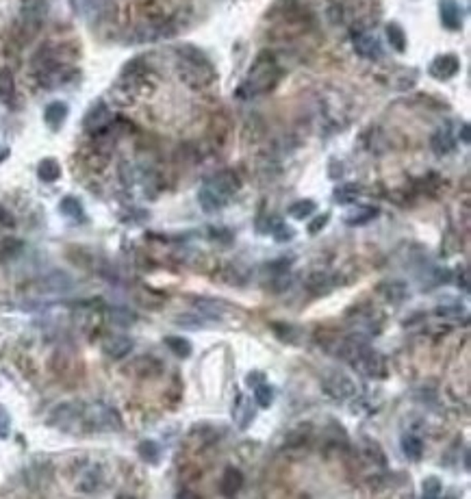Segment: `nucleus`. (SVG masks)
Returning <instances> with one entry per match:
<instances>
[{"label": "nucleus", "instance_id": "f257e3e1", "mask_svg": "<svg viewBox=\"0 0 471 499\" xmlns=\"http://www.w3.org/2000/svg\"><path fill=\"white\" fill-rule=\"evenodd\" d=\"M326 350L335 358H339L341 363L356 369L365 378L376 380V378H384L386 376L384 358L378 352H373V348H369L367 339L361 337V335L332 339L330 343H326Z\"/></svg>", "mask_w": 471, "mask_h": 499}, {"label": "nucleus", "instance_id": "f03ea898", "mask_svg": "<svg viewBox=\"0 0 471 499\" xmlns=\"http://www.w3.org/2000/svg\"><path fill=\"white\" fill-rule=\"evenodd\" d=\"M178 54V74L193 89L209 87L215 80V67L209 61V57L198 50L196 46H181L176 48Z\"/></svg>", "mask_w": 471, "mask_h": 499}, {"label": "nucleus", "instance_id": "7ed1b4c3", "mask_svg": "<svg viewBox=\"0 0 471 499\" xmlns=\"http://www.w3.org/2000/svg\"><path fill=\"white\" fill-rule=\"evenodd\" d=\"M278 78H281V67H278V63H276L274 54L261 52L256 57V61L252 63L250 72H248V76H245V82L239 89V96L252 98V96L267 93L270 89L276 87Z\"/></svg>", "mask_w": 471, "mask_h": 499}, {"label": "nucleus", "instance_id": "20e7f679", "mask_svg": "<svg viewBox=\"0 0 471 499\" xmlns=\"http://www.w3.org/2000/svg\"><path fill=\"white\" fill-rule=\"evenodd\" d=\"M70 471L74 476V489L80 495L96 497V495H102L109 489L107 467L100 463L89 461V458H76Z\"/></svg>", "mask_w": 471, "mask_h": 499}, {"label": "nucleus", "instance_id": "39448f33", "mask_svg": "<svg viewBox=\"0 0 471 499\" xmlns=\"http://www.w3.org/2000/svg\"><path fill=\"white\" fill-rule=\"evenodd\" d=\"M120 412L105 401H89L83 406V434L91 432H118L122 430Z\"/></svg>", "mask_w": 471, "mask_h": 499}, {"label": "nucleus", "instance_id": "423d86ee", "mask_svg": "<svg viewBox=\"0 0 471 499\" xmlns=\"http://www.w3.org/2000/svg\"><path fill=\"white\" fill-rule=\"evenodd\" d=\"M83 406L85 401H63L54 406L48 417V425L67 434H83Z\"/></svg>", "mask_w": 471, "mask_h": 499}, {"label": "nucleus", "instance_id": "0eeeda50", "mask_svg": "<svg viewBox=\"0 0 471 499\" xmlns=\"http://www.w3.org/2000/svg\"><path fill=\"white\" fill-rule=\"evenodd\" d=\"M322 389L328 397L335 401H348L356 397V382L339 369L326 371L322 378Z\"/></svg>", "mask_w": 471, "mask_h": 499}, {"label": "nucleus", "instance_id": "6e6552de", "mask_svg": "<svg viewBox=\"0 0 471 499\" xmlns=\"http://www.w3.org/2000/svg\"><path fill=\"white\" fill-rule=\"evenodd\" d=\"M204 185L209 187L211 191H215L221 200L230 202V198L239 191L241 180H239V176L234 174L232 170H221V172L213 174L211 178H206V180H204Z\"/></svg>", "mask_w": 471, "mask_h": 499}, {"label": "nucleus", "instance_id": "1a4fd4ad", "mask_svg": "<svg viewBox=\"0 0 471 499\" xmlns=\"http://www.w3.org/2000/svg\"><path fill=\"white\" fill-rule=\"evenodd\" d=\"M72 285H74L72 278L65 271H50L33 282V291L37 296H57V293L70 291Z\"/></svg>", "mask_w": 471, "mask_h": 499}, {"label": "nucleus", "instance_id": "9d476101", "mask_svg": "<svg viewBox=\"0 0 471 499\" xmlns=\"http://www.w3.org/2000/svg\"><path fill=\"white\" fill-rule=\"evenodd\" d=\"M232 421L239 430H248L250 423L254 421V408H252V399L245 393H237L232 401Z\"/></svg>", "mask_w": 471, "mask_h": 499}, {"label": "nucleus", "instance_id": "9b49d317", "mask_svg": "<svg viewBox=\"0 0 471 499\" xmlns=\"http://www.w3.org/2000/svg\"><path fill=\"white\" fill-rule=\"evenodd\" d=\"M352 44H354L356 54H361L363 59H369V61L382 59V46H380L378 37H373L369 33H358L352 37Z\"/></svg>", "mask_w": 471, "mask_h": 499}, {"label": "nucleus", "instance_id": "f8f14e48", "mask_svg": "<svg viewBox=\"0 0 471 499\" xmlns=\"http://www.w3.org/2000/svg\"><path fill=\"white\" fill-rule=\"evenodd\" d=\"M461 70V61L456 54H441L430 63V76L437 80H450L459 74Z\"/></svg>", "mask_w": 471, "mask_h": 499}, {"label": "nucleus", "instance_id": "ddd939ff", "mask_svg": "<svg viewBox=\"0 0 471 499\" xmlns=\"http://www.w3.org/2000/svg\"><path fill=\"white\" fill-rule=\"evenodd\" d=\"M109 122H111L109 107L105 102H98L87 111L85 120H83V126H85V131H89V133H102L109 126Z\"/></svg>", "mask_w": 471, "mask_h": 499}, {"label": "nucleus", "instance_id": "4468645a", "mask_svg": "<svg viewBox=\"0 0 471 499\" xmlns=\"http://www.w3.org/2000/svg\"><path fill=\"white\" fill-rule=\"evenodd\" d=\"M102 352L111 360H122L133 352V339L124 337V335H109L102 341Z\"/></svg>", "mask_w": 471, "mask_h": 499}, {"label": "nucleus", "instance_id": "2eb2a0df", "mask_svg": "<svg viewBox=\"0 0 471 499\" xmlns=\"http://www.w3.org/2000/svg\"><path fill=\"white\" fill-rule=\"evenodd\" d=\"M441 22L450 31H459L463 24V13L456 0H441Z\"/></svg>", "mask_w": 471, "mask_h": 499}, {"label": "nucleus", "instance_id": "dca6fc26", "mask_svg": "<svg viewBox=\"0 0 471 499\" xmlns=\"http://www.w3.org/2000/svg\"><path fill=\"white\" fill-rule=\"evenodd\" d=\"M85 11L91 22H105L113 18L116 3L113 0H85Z\"/></svg>", "mask_w": 471, "mask_h": 499}, {"label": "nucleus", "instance_id": "f3484780", "mask_svg": "<svg viewBox=\"0 0 471 499\" xmlns=\"http://www.w3.org/2000/svg\"><path fill=\"white\" fill-rule=\"evenodd\" d=\"M243 487V474L239 469H234V467H228L224 471V476H221L219 480V491L221 495H226V497H234Z\"/></svg>", "mask_w": 471, "mask_h": 499}, {"label": "nucleus", "instance_id": "a211bd4d", "mask_svg": "<svg viewBox=\"0 0 471 499\" xmlns=\"http://www.w3.org/2000/svg\"><path fill=\"white\" fill-rule=\"evenodd\" d=\"M193 307H196V313L209 317L213 322H219V317L226 313V304L219 300H209V298H196L193 300Z\"/></svg>", "mask_w": 471, "mask_h": 499}, {"label": "nucleus", "instance_id": "6ab92c4d", "mask_svg": "<svg viewBox=\"0 0 471 499\" xmlns=\"http://www.w3.org/2000/svg\"><path fill=\"white\" fill-rule=\"evenodd\" d=\"M430 146H432V150H435V155L446 157V155H450V152L456 148V140H454L452 131L446 126V129H439V131L432 135Z\"/></svg>", "mask_w": 471, "mask_h": 499}, {"label": "nucleus", "instance_id": "aec40b11", "mask_svg": "<svg viewBox=\"0 0 471 499\" xmlns=\"http://www.w3.org/2000/svg\"><path fill=\"white\" fill-rule=\"evenodd\" d=\"M65 118H67V104L61 100L50 102L44 111V120L48 124V129H52V131H59L63 126Z\"/></svg>", "mask_w": 471, "mask_h": 499}, {"label": "nucleus", "instance_id": "412c9836", "mask_svg": "<svg viewBox=\"0 0 471 499\" xmlns=\"http://www.w3.org/2000/svg\"><path fill=\"white\" fill-rule=\"evenodd\" d=\"M198 202H200V206H202V211L204 213H217V211H221L224 209V206L228 204L226 200H221L215 191H211L206 185H202L200 187V191H198Z\"/></svg>", "mask_w": 471, "mask_h": 499}, {"label": "nucleus", "instance_id": "4be33fe9", "mask_svg": "<svg viewBox=\"0 0 471 499\" xmlns=\"http://www.w3.org/2000/svg\"><path fill=\"white\" fill-rule=\"evenodd\" d=\"M131 371L137 378H152L161 371V363L152 356H142V358H137L131 363Z\"/></svg>", "mask_w": 471, "mask_h": 499}, {"label": "nucleus", "instance_id": "5701e85b", "mask_svg": "<svg viewBox=\"0 0 471 499\" xmlns=\"http://www.w3.org/2000/svg\"><path fill=\"white\" fill-rule=\"evenodd\" d=\"M399 445H402V452H404V456L408 461H419L424 456V441L415 432H406L404 436H402Z\"/></svg>", "mask_w": 471, "mask_h": 499}, {"label": "nucleus", "instance_id": "b1692460", "mask_svg": "<svg viewBox=\"0 0 471 499\" xmlns=\"http://www.w3.org/2000/svg\"><path fill=\"white\" fill-rule=\"evenodd\" d=\"M174 324L181 326V328H189V330H202V328H209L217 322L209 320V317H204L200 313H185V315H178L174 320Z\"/></svg>", "mask_w": 471, "mask_h": 499}, {"label": "nucleus", "instance_id": "393cba45", "mask_svg": "<svg viewBox=\"0 0 471 499\" xmlns=\"http://www.w3.org/2000/svg\"><path fill=\"white\" fill-rule=\"evenodd\" d=\"M373 217H378L376 206H358L350 215H345V224L348 226H365Z\"/></svg>", "mask_w": 471, "mask_h": 499}, {"label": "nucleus", "instance_id": "a878e982", "mask_svg": "<svg viewBox=\"0 0 471 499\" xmlns=\"http://www.w3.org/2000/svg\"><path fill=\"white\" fill-rule=\"evenodd\" d=\"M307 287L313 291V293H326V291H330L332 287H335V278L332 276H328L326 271H315L309 276V280H307Z\"/></svg>", "mask_w": 471, "mask_h": 499}, {"label": "nucleus", "instance_id": "bb28decb", "mask_svg": "<svg viewBox=\"0 0 471 499\" xmlns=\"http://www.w3.org/2000/svg\"><path fill=\"white\" fill-rule=\"evenodd\" d=\"M380 293L384 296V300H389V302H393V304H397V302H404L406 298H408V289H406V285L404 282H384V285H380Z\"/></svg>", "mask_w": 471, "mask_h": 499}, {"label": "nucleus", "instance_id": "cd10ccee", "mask_svg": "<svg viewBox=\"0 0 471 499\" xmlns=\"http://www.w3.org/2000/svg\"><path fill=\"white\" fill-rule=\"evenodd\" d=\"M22 247H24V243L20 239H13V237L3 239L0 241V263H9L13 258H18Z\"/></svg>", "mask_w": 471, "mask_h": 499}, {"label": "nucleus", "instance_id": "c85d7f7f", "mask_svg": "<svg viewBox=\"0 0 471 499\" xmlns=\"http://www.w3.org/2000/svg\"><path fill=\"white\" fill-rule=\"evenodd\" d=\"M37 176L44 180V183H54V180L61 176L59 163L54 161V159H44V161L37 165Z\"/></svg>", "mask_w": 471, "mask_h": 499}, {"label": "nucleus", "instance_id": "c756f323", "mask_svg": "<svg viewBox=\"0 0 471 499\" xmlns=\"http://www.w3.org/2000/svg\"><path fill=\"white\" fill-rule=\"evenodd\" d=\"M386 39H389V44L397 50V52H404L406 50V33H404V29H402L399 24H395V22H391L389 26H386Z\"/></svg>", "mask_w": 471, "mask_h": 499}, {"label": "nucleus", "instance_id": "7c9ffc66", "mask_svg": "<svg viewBox=\"0 0 471 499\" xmlns=\"http://www.w3.org/2000/svg\"><path fill=\"white\" fill-rule=\"evenodd\" d=\"M13 98H16V82H13V76L9 70L0 67V100L11 102Z\"/></svg>", "mask_w": 471, "mask_h": 499}, {"label": "nucleus", "instance_id": "2f4dec72", "mask_svg": "<svg viewBox=\"0 0 471 499\" xmlns=\"http://www.w3.org/2000/svg\"><path fill=\"white\" fill-rule=\"evenodd\" d=\"M137 452H140L142 461H146L148 465H157L161 461V447L157 445L155 441H142L140 447H137Z\"/></svg>", "mask_w": 471, "mask_h": 499}, {"label": "nucleus", "instance_id": "473e14b6", "mask_svg": "<svg viewBox=\"0 0 471 499\" xmlns=\"http://www.w3.org/2000/svg\"><path fill=\"white\" fill-rule=\"evenodd\" d=\"M109 320L113 326H120V328H129L137 322V315L131 313L129 309H111L109 311Z\"/></svg>", "mask_w": 471, "mask_h": 499}, {"label": "nucleus", "instance_id": "72a5a7b5", "mask_svg": "<svg viewBox=\"0 0 471 499\" xmlns=\"http://www.w3.org/2000/svg\"><path fill=\"white\" fill-rule=\"evenodd\" d=\"M165 345L178 356V358H189L191 356V343L183 337H165Z\"/></svg>", "mask_w": 471, "mask_h": 499}, {"label": "nucleus", "instance_id": "f704fd0d", "mask_svg": "<svg viewBox=\"0 0 471 499\" xmlns=\"http://www.w3.org/2000/svg\"><path fill=\"white\" fill-rule=\"evenodd\" d=\"M315 213V202L313 200H300V202H294L289 206V215L294 219H307Z\"/></svg>", "mask_w": 471, "mask_h": 499}, {"label": "nucleus", "instance_id": "c9c22d12", "mask_svg": "<svg viewBox=\"0 0 471 499\" xmlns=\"http://www.w3.org/2000/svg\"><path fill=\"white\" fill-rule=\"evenodd\" d=\"M274 335L278 337L283 343H296L298 341V328H294L291 324H283V322H274L272 324Z\"/></svg>", "mask_w": 471, "mask_h": 499}, {"label": "nucleus", "instance_id": "e433bc0d", "mask_svg": "<svg viewBox=\"0 0 471 499\" xmlns=\"http://www.w3.org/2000/svg\"><path fill=\"white\" fill-rule=\"evenodd\" d=\"M59 209H61V213L65 217H72V219H83V217H85V213H83V204L76 198H72V196L63 198L61 204H59Z\"/></svg>", "mask_w": 471, "mask_h": 499}, {"label": "nucleus", "instance_id": "4c0bfd02", "mask_svg": "<svg viewBox=\"0 0 471 499\" xmlns=\"http://www.w3.org/2000/svg\"><path fill=\"white\" fill-rule=\"evenodd\" d=\"M254 401H256V406L261 408H270L272 406V401H274V391H272V386L267 382H261L259 386H254Z\"/></svg>", "mask_w": 471, "mask_h": 499}, {"label": "nucleus", "instance_id": "58836bf2", "mask_svg": "<svg viewBox=\"0 0 471 499\" xmlns=\"http://www.w3.org/2000/svg\"><path fill=\"white\" fill-rule=\"evenodd\" d=\"M358 196H361V189L356 185H343L335 191V200L339 204H354L358 200Z\"/></svg>", "mask_w": 471, "mask_h": 499}, {"label": "nucleus", "instance_id": "ea45409f", "mask_svg": "<svg viewBox=\"0 0 471 499\" xmlns=\"http://www.w3.org/2000/svg\"><path fill=\"white\" fill-rule=\"evenodd\" d=\"M441 495V482L439 478H426L424 480V499H435Z\"/></svg>", "mask_w": 471, "mask_h": 499}, {"label": "nucleus", "instance_id": "a19ab883", "mask_svg": "<svg viewBox=\"0 0 471 499\" xmlns=\"http://www.w3.org/2000/svg\"><path fill=\"white\" fill-rule=\"evenodd\" d=\"M272 232H274L276 241H289V239H294V230L287 228L283 221H276V226L272 228Z\"/></svg>", "mask_w": 471, "mask_h": 499}, {"label": "nucleus", "instance_id": "79ce46f5", "mask_svg": "<svg viewBox=\"0 0 471 499\" xmlns=\"http://www.w3.org/2000/svg\"><path fill=\"white\" fill-rule=\"evenodd\" d=\"M328 219H330L328 213H324V215H320V217H315V219L311 221V224H309V232H311V234H317L320 230H324L326 224H328Z\"/></svg>", "mask_w": 471, "mask_h": 499}, {"label": "nucleus", "instance_id": "37998d69", "mask_svg": "<svg viewBox=\"0 0 471 499\" xmlns=\"http://www.w3.org/2000/svg\"><path fill=\"white\" fill-rule=\"evenodd\" d=\"M9 430H11V419L7 410L0 406V439H7L9 436Z\"/></svg>", "mask_w": 471, "mask_h": 499}, {"label": "nucleus", "instance_id": "c03bdc74", "mask_svg": "<svg viewBox=\"0 0 471 499\" xmlns=\"http://www.w3.org/2000/svg\"><path fill=\"white\" fill-rule=\"evenodd\" d=\"M248 386H250V389H254V386H259L261 382H265V376H263L261 371H252V373H248Z\"/></svg>", "mask_w": 471, "mask_h": 499}, {"label": "nucleus", "instance_id": "a18cd8bd", "mask_svg": "<svg viewBox=\"0 0 471 499\" xmlns=\"http://www.w3.org/2000/svg\"><path fill=\"white\" fill-rule=\"evenodd\" d=\"M176 499H200V495L198 493H193V491H189V489H185V491H181L176 495Z\"/></svg>", "mask_w": 471, "mask_h": 499}, {"label": "nucleus", "instance_id": "49530a36", "mask_svg": "<svg viewBox=\"0 0 471 499\" xmlns=\"http://www.w3.org/2000/svg\"><path fill=\"white\" fill-rule=\"evenodd\" d=\"M463 142H469V124H463Z\"/></svg>", "mask_w": 471, "mask_h": 499}, {"label": "nucleus", "instance_id": "de8ad7c7", "mask_svg": "<svg viewBox=\"0 0 471 499\" xmlns=\"http://www.w3.org/2000/svg\"><path fill=\"white\" fill-rule=\"evenodd\" d=\"M116 499H137V497H133V495H129V493H122V495H118Z\"/></svg>", "mask_w": 471, "mask_h": 499}]
</instances>
